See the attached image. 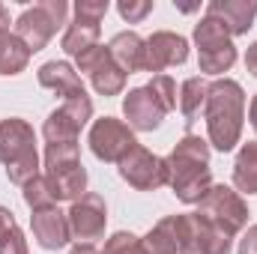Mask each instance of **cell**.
I'll return each mask as SVG.
<instances>
[{"instance_id": "1", "label": "cell", "mask_w": 257, "mask_h": 254, "mask_svg": "<svg viewBox=\"0 0 257 254\" xmlns=\"http://www.w3.org/2000/svg\"><path fill=\"white\" fill-rule=\"evenodd\" d=\"M144 245L150 254H230L233 239L212 227L203 215H168L147 236Z\"/></svg>"}, {"instance_id": "2", "label": "cell", "mask_w": 257, "mask_h": 254, "mask_svg": "<svg viewBox=\"0 0 257 254\" xmlns=\"http://www.w3.org/2000/svg\"><path fill=\"white\" fill-rule=\"evenodd\" d=\"M168 165V186L183 203H200L203 194L212 189V171H209V141L200 135H183L171 156L165 159Z\"/></svg>"}, {"instance_id": "3", "label": "cell", "mask_w": 257, "mask_h": 254, "mask_svg": "<svg viewBox=\"0 0 257 254\" xmlns=\"http://www.w3.org/2000/svg\"><path fill=\"white\" fill-rule=\"evenodd\" d=\"M203 120L209 132V144L218 153H230L242 138V120H245V93L233 78H218L209 84Z\"/></svg>"}, {"instance_id": "4", "label": "cell", "mask_w": 257, "mask_h": 254, "mask_svg": "<svg viewBox=\"0 0 257 254\" xmlns=\"http://www.w3.org/2000/svg\"><path fill=\"white\" fill-rule=\"evenodd\" d=\"M0 162L6 168V180L24 189L30 180L39 177V156H36V132L21 117L0 120Z\"/></svg>"}, {"instance_id": "5", "label": "cell", "mask_w": 257, "mask_h": 254, "mask_svg": "<svg viewBox=\"0 0 257 254\" xmlns=\"http://www.w3.org/2000/svg\"><path fill=\"white\" fill-rule=\"evenodd\" d=\"M45 180L57 200H78L87 191V171L75 144H45Z\"/></svg>"}, {"instance_id": "6", "label": "cell", "mask_w": 257, "mask_h": 254, "mask_svg": "<svg viewBox=\"0 0 257 254\" xmlns=\"http://www.w3.org/2000/svg\"><path fill=\"white\" fill-rule=\"evenodd\" d=\"M66 12H69V3L66 0H42V3H33L27 6L18 21H15V36L24 42V48L30 54L42 51L54 33L66 24Z\"/></svg>"}, {"instance_id": "7", "label": "cell", "mask_w": 257, "mask_h": 254, "mask_svg": "<svg viewBox=\"0 0 257 254\" xmlns=\"http://www.w3.org/2000/svg\"><path fill=\"white\" fill-rule=\"evenodd\" d=\"M194 42H197V63L206 75H221L236 63V45L233 36L224 30V24L212 15H203L194 24Z\"/></svg>"}, {"instance_id": "8", "label": "cell", "mask_w": 257, "mask_h": 254, "mask_svg": "<svg viewBox=\"0 0 257 254\" xmlns=\"http://www.w3.org/2000/svg\"><path fill=\"white\" fill-rule=\"evenodd\" d=\"M197 215H203L212 227H218L224 236H236L245 230L248 224V206L239 197V191H233L224 183H212V189L203 194V200L197 203Z\"/></svg>"}, {"instance_id": "9", "label": "cell", "mask_w": 257, "mask_h": 254, "mask_svg": "<svg viewBox=\"0 0 257 254\" xmlns=\"http://www.w3.org/2000/svg\"><path fill=\"white\" fill-rule=\"evenodd\" d=\"M108 0H78L75 3V18L63 33V51L69 57H81L93 45H99L102 33V18L108 15Z\"/></svg>"}, {"instance_id": "10", "label": "cell", "mask_w": 257, "mask_h": 254, "mask_svg": "<svg viewBox=\"0 0 257 254\" xmlns=\"http://www.w3.org/2000/svg\"><path fill=\"white\" fill-rule=\"evenodd\" d=\"M75 60H78V72H84L90 78V84L99 96H120L126 90V72L111 57L108 45H93L90 51H84Z\"/></svg>"}, {"instance_id": "11", "label": "cell", "mask_w": 257, "mask_h": 254, "mask_svg": "<svg viewBox=\"0 0 257 254\" xmlns=\"http://www.w3.org/2000/svg\"><path fill=\"white\" fill-rule=\"evenodd\" d=\"M87 141H90V150H93L96 159H102V162H117V165L138 147L135 132L128 129V123L114 120V117L96 120L93 129H90V138H87Z\"/></svg>"}, {"instance_id": "12", "label": "cell", "mask_w": 257, "mask_h": 254, "mask_svg": "<svg viewBox=\"0 0 257 254\" xmlns=\"http://www.w3.org/2000/svg\"><path fill=\"white\" fill-rule=\"evenodd\" d=\"M66 218H69L72 239H78V242L102 239V236H105V224H108V206H105V197L96 194V191H87L84 197L72 200Z\"/></svg>"}, {"instance_id": "13", "label": "cell", "mask_w": 257, "mask_h": 254, "mask_svg": "<svg viewBox=\"0 0 257 254\" xmlns=\"http://www.w3.org/2000/svg\"><path fill=\"white\" fill-rule=\"evenodd\" d=\"M120 177L138 191H156L162 186H168V165H165L162 156H156V153H150L147 147L138 144L120 162Z\"/></svg>"}, {"instance_id": "14", "label": "cell", "mask_w": 257, "mask_h": 254, "mask_svg": "<svg viewBox=\"0 0 257 254\" xmlns=\"http://www.w3.org/2000/svg\"><path fill=\"white\" fill-rule=\"evenodd\" d=\"M189 60V39L171 30H156L147 39L144 72H162L168 66H183Z\"/></svg>"}, {"instance_id": "15", "label": "cell", "mask_w": 257, "mask_h": 254, "mask_svg": "<svg viewBox=\"0 0 257 254\" xmlns=\"http://www.w3.org/2000/svg\"><path fill=\"white\" fill-rule=\"evenodd\" d=\"M123 114H126L132 132H153L162 126L168 111L159 105V99L150 93V87H135L123 99Z\"/></svg>"}, {"instance_id": "16", "label": "cell", "mask_w": 257, "mask_h": 254, "mask_svg": "<svg viewBox=\"0 0 257 254\" xmlns=\"http://www.w3.org/2000/svg\"><path fill=\"white\" fill-rule=\"evenodd\" d=\"M30 230H33L36 245L45 248V251H60L63 245H69V239H72L69 218H66V212H60L57 206L33 212L30 215Z\"/></svg>"}, {"instance_id": "17", "label": "cell", "mask_w": 257, "mask_h": 254, "mask_svg": "<svg viewBox=\"0 0 257 254\" xmlns=\"http://www.w3.org/2000/svg\"><path fill=\"white\" fill-rule=\"evenodd\" d=\"M36 78H39V84H42L45 90H54L57 96H63V105L66 102H84V99H90L87 90H84L81 75L66 63V60L42 63L39 72H36Z\"/></svg>"}, {"instance_id": "18", "label": "cell", "mask_w": 257, "mask_h": 254, "mask_svg": "<svg viewBox=\"0 0 257 254\" xmlns=\"http://www.w3.org/2000/svg\"><path fill=\"white\" fill-rule=\"evenodd\" d=\"M206 15L218 18L230 36H242L254 27L257 18V0H209Z\"/></svg>"}, {"instance_id": "19", "label": "cell", "mask_w": 257, "mask_h": 254, "mask_svg": "<svg viewBox=\"0 0 257 254\" xmlns=\"http://www.w3.org/2000/svg\"><path fill=\"white\" fill-rule=\"evenodd\" d=\"M9 9L0 3V75H21L30 63V51L15 36V30H9Z\"/></svg>"}, {"instance_id": "20", "label": "cell", "mask_w": 257, "mask_h": 254, "mask_svg": "<svg viewBox=\"0 0 257 254\" xmlns=\"http://www.w3.org/2000/svg\"><path fill=\"white\" fill-rule=\"evenodd\" d=\"M111 57L117 60V66L132 75V72H144V54H147V39H141L135 30H123L108 42Z\"/></svg>"}, {"instance_id": "21", "label": "cell", "mask_w": 257, "mask_h": 254, "mask_svg": "<svg viewBox=\"0 0 257 254\" xmlns=\"http://www.w3.org/2000/svg\"><path fill=\"white\" fill-rule=\"evenodd\" d=\"M206 93H209V84L206 78L194 75V78H186L183 87H180V111L186 117V126L192 129L200 114H203V105H206Z\"/></svg>"}, {"instance_id": "22", "label": "cell", "mask_w": 257, "mask_h": 254, "mask_svg": "<svg viewBox=\"0 0 257 254\" xmlns=\"http://www.w3.org/2000/svg\"><path fill=\"white\" fill-rule=\"evenodd\" d=\"M233 186L245 194H257V141H248L233 162Z\"/></svg>"}, {"instance_id": "23", "label": "cell", "mask_w": 257, "mask_h": 254, "mask_svg": "<svg viewBox=\"0 0 257 254\" xmlns=\"http://www.w3.org/2000/svg\"><path fill=\"white\" fill-rule=\"evenodd\" d=\"M0 254H27V239L6 206H0Z\"/></svg>"}, {"instance_id": "24", "label": "cell", "mask_w": 257, "mask_h": 254, "mask_svg": "<svg viewBox=\"0 0 257 254\" xmlns=\"http://www.w3.org/2000/svg\"><path fill=\"white\" fill-rule=\"evenodd\" d=\"M21 197H24V203L33 209V212H39V209H51V206H57V197H54V191L48 186V180L39 174L36 180H30L24 189H21Z\"/></svg>"}, {"instance_id": "25", "label": "cell", "mask_w": 257, "mask_h": 254, "mask_svg": "<svg viewBox=\"0 0 257 254\" xmlns=\"http://www.w3.org/2000/svg\"><path fill=\"white\" fill-rule=\"evenodd\" d=\"M102 254H150V251H147V245H144L141 236H135L128 230H120V233H114L105 242V251Z\"/></svg>"}, {"instance_id": "26", "label": "cell", "mask_w": 257, "mask_h": 254, "mask_svg": "<svg viewBox=\"0 0 257 254\" xmlns=\"http://www.w3.org/2000/svg\"><path fill=\"white\" fill-rule=\"evenodd\" d=\"M147 87H150V93L159 99V105H162L168 114L177 108V84H174V78H168V75H153V81H150Z\"/></svg>"}, {"instance_id": "27", "label": "cell", "mask_w": 257, "mask_h": 254, "mask_svg": "<svg viewBox=\"0 0 257 254\" xmlns=\"http://www.w3.org/2000/svg\"><path fill=\"white\" fill-rule=\"evenodd\" d=\"M117 9H120V15L126 18L128 24H138V21H144L153 12V3L150 0H123Z\"/></svg>"}, {"instance_id": "28", "label": "cell", "mask_w": 257, "mask_h": 254, "mask_svg": "<svg viewBox=\"0 0 257 254\" xmlns=\"http://www.w3.org/2000/svg\"><path fill=\"white\" fill-rule=\"evenodd\" d=\"M239 254H257V224H251L242 239H239Z\"/></svg>"}, {"instance_id": "29", "label": "cell", "mask_w": 257, "mask_h": 254, "mask_svg": "<svg viewBox=\"0 0 257 254\" xmlns=\"http://www.w3.org/2000/svg\"><path fill=\"white\" fill-rule=\"evenodd\" d=\"M245 69L257 78V42L254 45H248V51H245Z\"/></svg>"}, {"instance_id": "30", "label": "cell", "mask_w": 257, "mask_h": 254, "mask_svg": "<svg viewBox=\"0 0 257 254\" xmlns=\"http://www.w3.org/2000/svg\"><path fill=\"white\" fill-rule=\"evenodd\" d=\"M69 254H102L96 245H90V242H78V245H72V251Z\"/></svg>"}, {"instance_id": "31", "label": "cell", "mask_w": 257, "mask_h": 254, "mask_svg": "<svg viewBox=\"0 0 257 254\" xmlns=\"http://www.w3.org/2000/svg\"><path fill=\"white\" fill-rule=\"evenodd\" d=\"M248 117H251V126H254V132H257V96L251 99V111H248Z\"/></svg>"}]
</instances>
